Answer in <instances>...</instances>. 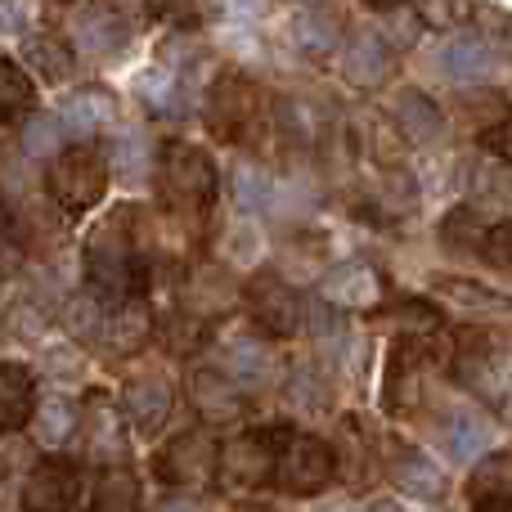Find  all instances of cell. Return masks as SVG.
<instances>
[{
    "label": "cell",
    "mask_w": 512,
    "mask_h": 512,
    "mask_svg": "<svg viewBox=\"0 0 512 512\" xmlns=\"http://www.w3.org/2000/svg\"><path fill=\"white\" fill-rule=\"evenodd\" d=\"M81 369H86V360L72 346H50L45 351V373H54V378H81Z\"/></svg>",
    "instance_id": "cell-45"
},
{
    "label": "cell",
    "mask_w": 512,
    "mask_h": 512,
    "mask_svg": "<svg viewBox=\"0 0 512 512\" xmlns=\"http://www.w3.org/2000/svg\"><path fill=\"white\" fill-rule=\"evenodd\" d=\"M162 512H207V504L203 499H194V495H176V499L162 504Z\"/></svg>",
    "instance_id": "cell-48"
},
{
    "label": "cell",
    "mask_w": 512,
    "mask_h": 512,
    "mask_svg": "<svg viewBox=\"0 0 512 512\" xmlns=\"http://www.w3.org/2000/svg\"><path fill=\"white\" fill-rule=\"evenodd\" d=\"M18 63H23L36 81L59 86V81H68L72 72H77V50H72V41L63 32H54V27H32V32L23 36V59Z\"/></svg>",
    "instance_id": "cell-17"
},
{
    "label": "cell",
    "mask_w": 512,
    "mask_h": 512,
    "mask_svg": "<svg viewBox=\"0 0 512 512\" xmlns=\"http://www.w3.org/2000/svg\"><path fill=\"white\" fill-rule=\"evenodd\" d=\"M468 490L477 495V504L481 499H508L512 495V454H490V459H481L477 463V472H472V481H468Z\"/></svg>",
    "instance_id": "cell-38"
},
{
    "label": "cell",
    "mask_w": 512,
    "mask_h": 512,
    "mask_svg": "<svg viewBox=\"0 0 512 512\" xmlns=\"http://www.w3.org/2000/svg\"><path fill=\"white\" fill-rule=\"evenodd\" d=\"M436 436H441V445H445L450 459L472 463V459L486 454L490 423H486V414H477L472 405H450V409H441V418H436Z\"/></svg>",
    "instance_id": "cell-22"
},
{
    "label": "cell",
    "mask_w": 512,
    "mask_h": 512,
    "mask_svg": "<svg viewBox=\"0 0 512 512\" xmlns=\"http://www.w3.org/2000/svg\"><path fill=\"white\" fill-rule=\"evenodd\" d=\"M77 427H81V409L72 405L68 396L41 400V409H36V418H32V436H36V445H45V450L68 445L72 436H77Z\"/></svg>",
    "instance_id": "cell-30"
},
{
    "label": "cell",
    "mask_w": 512,
    "mask_h": 512,
    "mask_svg": "<svg viewBox=\"0 0 512 512\" xmlns=\"http://www.w3.org/2000/svg\"><path fill=\"white\" fill-rule=\"evenodd\" d=\"M283 396H288V405L301 409V414H319V409L328 405V382L319 369H297L288 378V387H283Z\"/></svg>",
    "instance_id": "cell-41"
},
{
    "label": "cell",
    "mask_w": 512,
    "mask_h": 512,
    "mask_svg": "<svg viewBox=\"0 0 512 512\" xmlns=\"http://www.w3.org/2000/svg\"><path fill=\"white\" fill-rule=\"evenodd\" d=\"M135 14L144 9H117V5H77L72 9V32L90 54H113L131 45L135 36Z\"/></svg>",
    "instance_id": "cell-11"
},
{
    "label": "cell",
    "mask_w": 512,
    "mask_h": 512,
    "mask_svg": "<svg viewBox=\"0 0 512 512\" xmlns=\"http://www.w3.org/2000/svg\"><path fill=\"white\" fill-rule=\"evenodd\" d=\"M59 117L77 135H104L117 122V99L104 86H77L72 95L59 99Z\"/></svg>",
    "instance_id": "cell-26"
},
{
    "label": "cell",
    "mask_w": 512,
    "mask_h": 512,
    "mask_svg": "<svg viewBox=\"0 0 512 512\" xmlns=\"http://www.w3.org/2000/svg\"><path fill=\"white\" fill-rule=\"evenodd\" d=\"M63 221H68V216L54 203H27V207H18V216L9 221V239H14L18 252L54 256L63 248Z\"/></svg>",
    "instance_id": "cell-21"
},
{
    "label": "cell",
    "mask_w": 512,
    "mask_h": 512,
    "mask_svg": "<svg viewBox=\"0 0 512 512\" xmlns=\"http://www.w3.org/2000/svg\"><path fill=\"white\" fill-rule=\"evenodd\" d=\"M441 243L450 252H481V243H486V225L477 221L472 207H454L441 225Z\"/></svg>",
    "instance_id": "cell-40"
},
{
    "label": "cell",
    "mask_w": 512,
    "mask_h": 512,
    "mask_svg": "<svg viewBox=\"0 0 512 512\" xmlns=\"http://www.w3.org/2000/svg\"><path fill=\"white\" fill-rule=\"evenodd\" d=\"M32 445L23 436H0V477H14V472H32Z\"/></svg>",
    "instance_id": "cell-44"
},
{
    "label": "cell",
    "mask_w": 512,
    "mask_h": 512,
    "mask_svg": "<svg viewBox=\"0 0 512 512\" xmlns=\"http://www.w3.org/2000/svg\"><path fill=\"white\" fill-rule=\"evenodd\" d=\"M432 292L454 301L459 310H512L508 297H495V292L477 288V283H468V279H432Z\"/></svg>",
    "instance_id": "cell-39"
},
{
    "label": "cell",
    "mask_w": 512,
    "mask_h": 512,
    "mask_svg": "<svg viewBox=\"0 0 512 512\" xmlns=\"http://www.w3.org/2000/svg\"><path fill=\"white\" fill-rule=\"evenodd\" d=\"M0 221H5V189H0Z\"/></svg>",
    "instance_id": "cell-52"
},
{
    "label": "cell",
    "mask_w": 512,
    "mask_h": 512,
    "mask_svg": "<svg viewBox=\"0 0 512 512\" xmlns=\"http://www.w3.org/2000/svg\"><path fill=\"white\" fill-rule=\"evenodd\" d=\"M221 171L216 158L194 140H167L158 149V194L171 216H203L216 198Z\"/></svg>",
    "instance_id": "cell-1"
},
{
    "label": "cell",
    "mask_w": 512,
    "mask_h": 512,
    "mask_svg": "<svg viewBox=\"0 0 512 512\" xmlns=\"http://www.w3.org/2000/svg\"><path fill=\"white\" fill-rule=\"evenodd\" d=\"M216 369L239 387H265L279 373V355L265 337H225L216 346Z\"/></svg>",
    "instance_id": "cell-14"
},
{
    "label": "cell",
    "mask_w": 512,
    "mask_h": 512,
    "mask_svg": "<svg viewBox=\"0 0 512 512\" xmlns=\"http://www.w3.org/2000/svg\"><path fill=\"white\" fill-rule=\"evenodd\" d=\"M207 337H212V324L189 315L185 306H180L176 315L162 319V346H167L171 355H198L207 346Z\"/></svg>",
    "instance_id": "cell-37"
},
{
    "label": "cell",
    "mask_w": 512,
    "mask_h": 512,
    "mask_svg": "<svg viewBox=\"0 0 512 512\" xmlns=\"http://www.w3.org/2000/svg\"><path fill=\"white\" fill-rule=\"evenodd\" d=\"M180 297H185L189 315H198V319H207V324H212V315H225V310L243 297V288H239V279H234L225 265H203V270H194L185 279Z\"/></svg>",
    "instance_id": "cell-20"
},
{
    "label": "cell",
    "mask_w": 512,
    "mask_h": 512,
    "mask_svg": "<svg viewBox=\"0 0 512 512\" xmlns=\"http://www.w3.org/2000/svg\"><path fill=\"white\" fill-rule=\"evenodd\" d=\"M391 122L409 144H436L445 135V117L423 90H400L391 104Z\"/></svg>",
    "instance_id": "cell-28"
},
{
    "label": "cell",
    "mask_w": 512,
    "mask_h": 512,
    "mask_svg": "<svg viewBox=\"0 0 512 512\" xmlns=\"http://www.w3.org/2000/svg\"><path fill=\"white\" fill-rule=\"evenodd\" d=\"M378 36L391 45V50H409V45L423 36V9H400V5L382 9V32Z\"/></svg>",
    "instance_id": "cell-42"
},
{
    "label": "cell",
    "mask_w": 512,
    "mask_h": 512,
    "mask_svg": "<svg viewBox=\"0 0 512 512\" xmlns=\"http://www.w3.org/2000/svg\"><path fill=\"white\" fill-rule=\"evenodd\" d=\"M81 499V472L63 459L36 463L18 486V508L23 512H72Z\"/></svg>",
    "instance_id": "cell-10"
},
{
    "label": "cell",
    "mask_w": 512,
    "mask_h": 512,
    "mask_svg": "<svg viewBox=\"0 0 512 512\" xmlns=\"http://www.w3.org/2000/svg\"><path fill=\"white\" fill-rule=\"evenodd\" d=\"M95 512H144V486L131 468H104L95 481Z\"/></svg>",
    "instance_id": "cell-32"
},
{
    "label": "cell",
    "mask_w": 512,
    "mask_h": 512,
    "mask_svg": "<svg viewBox=\"0 0 512 512\" xmlns=\"http://www.w3.org/2000/svg\"><path fill=\"white\" fill-rule=\"evenodd\" d=\"M382 297V279L373 265L364 261H342L319 279V301H328L333 310H369Z\"/></svg>",
    "instance_id": "cell-16"
},
{
    "label": "cell",
    "mask_w": 512,
    "mask_h": 512,
    "mask_svg": "<svg viewBox=\"0 0 512 512\" xmlns=\"http://www.w3.org/2000/svg\"><path fill=\"white\" fill-rule=\"evenodd\" d=\"M239 512H274V508H265V504H243Z\"/></svg>",
    "instance_id": "cell-51"
},
{
    "label": "cell",
    "mask_w": 512,
    "mask_h": 512,
    "mask_svg": "<svg viewBox=\"0 0 512 512\" xmlns=\"http://www.w3.org/2000/svg\"><path fill=\"white\" fill-rule=\"evenodd\" d=\"M364 512H405V508H400L396 499H373V504L364 508Z\"/></svg>",
    "instance_id": "cell-50"
},
{
    "label": "cell",
    "mask_w": 512,
    "mask_h": 512,
    "mask_svg": "<svg viewBox=\"0 0 512 512\" xmlns=\"http://www.w3.org/2000/svg\"><path fill=\"white\" fill-rule=\"evenodd\" d=\"M36 409H41L36 373L27 364H0V436H18L23 427H32Z\"/></svg>",
    "instance_id": "cell-18"
},
{
    "label": "cell",
    "mask_w": 512,
    "mask_h": 512,
    "mask_svg": "<svg viewBox=\"0 0 512 512\" xmlns=\"http://www.w3.org/2000/svg\"><path fill=\"white\" fill-rule=\"evenodd\" d=\"M288 36L306 59H328L342 45V14L328 5H301V9H292Z\"/></svg>",
    "instance_id": "cell-24"
},
{
    "label": "cell",
    "mask_w": 512,
    "mask_h": 512,
    "mask_svg": "<svg viewBox=\"0 0 512 512\" xmlns=\"http://www.w3.org/2000/svg\"><path fill=\"white\" fill-rule=\"evenodd\" d=\"M171 409H176V382L167 373H140L122 387V414L135 432H158L171 418Z\"/></svg>",
    "instance_id": "cell-12"
},
{
    "label": "cell",
    "mask_w": 512,
    "mask_h": 512,
    "mask_svg": "<svg viewBox=\"0 0 512 512\" xmlns=\"http://www.w3.org/2000/svg\"><path fill=\"white\" fill-rule=\"evenodd\" d=\"M135 90H140V99H144V104H149L158 117L185 113L189 99H194V86H189V63H185V68H171V63H153L149 72H140Z\"/></svg>",
    "instance_id": "cell-27"
},
{
    "label": "cell",
    "mask_w": 512,
    "mask_h": 512,
    "mask_svg": "<svg viewBox=\"0 0 512 512\" xmlns=\"http://www.w3.org/2000/svg\"><path fill=\"white\" fill-rule=\"evenodd\" d=\"M342 77L360 90H378L391 77V45L378 32H360L342 50Z\"/></svg>",
    "instance_id": "cell-25"
},
{
    "label": "cell",
    "mask_w": 512,
    "mask_h": 512,
    "mask_svg": "<svg viewBox=\"0 0 512 512\" xmlns=\"http://www.w3.org/2000/svg\"><path fill=\"white\" fill-rule=\"evenodd\" d=\"M441 72L450 81H459V86H477V81H490L495 77V50H490L486 36H472V32H454L445 36L441 45Z\"/></svg>",
    "instance_id": "cell-19"
},
{
    "label": "cell",
    "mask_w": 512,
    "mask_h": 512,
    "mask_svg": "<svg viewBox=\"0 0 512 512\" xmlns=\"http://www.w3.org/2000/svg\"><path fill=\"white\" fill-rule=\"evenodd\" d=\"M454 364H459V378L468 382L472 391L495 400H512V351L499 346V337L490 333H463L459 351H454Z\"/></svg>",
    "instance_id": "cell-8"
},
{
    "label": "cell",
    "mask_w": 512,
    "mask_h": 512,
    "mask_svg": "<svg viewBox=\"0 0 512 512\" xmlns=\"http://www.w3.org/2000/svg\"><path fill=\"white\" fill-rule=\"evenodd\" d=\"M59 324L77 346H95L99 337L108 333V306L95 297V292H77V297L63 301Z\"/></svg>",
    "instance_id": "cell-29"
},
{
    "label": "cell",
    "mask_w": 512,
    "mask_h": 512,
    "mask_svg": "<svg viewBox=\"0 0 512 512\" xmlns=\"http://www.w3.org/2000/svg\"><path fill=\"white\" fill-rule=\"evenodd\" d=\"M243 310L261 337H297L306 328V301L279 270H261L243 283Z\"/></svg>",
    "instance_id": "cell-5"
},
{
    "label": "cell",
    "mask_w": 512,
    "mask_h": 512,
    "mask_svg": "<svg viewBox=\"0 0 512 512\" xmlns=\"http://www.w3.org/2000/svg\"><path fill=\"white\" fill-rule=\"evenodd\" d=\"M203 117L216 140L248 144V135L265 117V99H261V90H256V81H248L243 72H221L203 99Z\"/></svg>",
    "instance_id": "cell-3"
},
{
    "label": "cell",
    "mask_w": 512,
    "mask_h": 512,
    "mask_svg": "<svg viewBox=\"0 0 512 512\" xmlns=\"http://www.w3.org/2000/svg\"><path fill=\"white\" fill-rule=\"evenodd\" d=\"M108 162H113V176L122 180H149L158 176V153L149 149V140L144 135H122V140L113 144V153H108Z\"/></svg>",
    "instance_id": "cell-34"
},
{
    "label": "cell",
    "mask_w": 512,
    "mask_h": 512,
    "mask_svg": "<svg viewBox=\"0 0 512 512\" xmlns=\"http://www.w3.org/2000/svg\"><path fill=\"white\" fill-rule=\"evenodd\" d=\"M108 180H113L108 153L95 149V144H72V149L63 153V158H54L50 171H45V194H50V203L59 207L68 221H77V216L95 212V207L104 203Z\"/></svg>",
    "instance_id": "cell-2"
},
{
    "label": "cell",
    "mask_w": 512,
    "mask_h": 512,
    "mask_svg": "<svg viewBox=\"0 0 512 512\" xmlns=\"http://www.w3.org/2000/svg\"><path fill=\"white\" fill-rule=\"evenodd\" d=\"M481 256H486L495 270H512V221H499L486 230V243H481Z\"/></svg>",
    "instance_id": "cell-43"
},
{
    "label": "cell",
    "mask_w": 512,
    "mask_h": 512,
    "mask_svg": "<svg viewBox=\"0 0 512 512\" xmlns=\"http://www.w3.org/2000/svg\"><path fill=\"white\" fill-rule=\"evenodd\" d=\"M283 432L288 427H256V432H239L234 441H225L221 450V481L225 490H265L279 477V450H283Z\"/></svg>",
    "instance_id": "cell-4"
},
{
    "label": "cell",
    "mask_w": 512,
    "mask_h": 512,
    "mask_svg": "<svg viewBox=\"0 0 512 512\" xmlns=\"http://www.w3.org/2000/svg\"><path fill=\"white\" fill-rule=\"evenodd\" d=\"M221 450L212 432H180L158 450V477L176 490H203L221 477Z\"/></svg>",
    "instance_id": "cell-7"
},
{
    "label": "cell",
    "mask_w": 512,
    "mask_h": 512,
    "mask_svg": "<svg viewBox=\"0 0 512 512\" xmlns=\"http://www.w3.org/2000/svg\"><path fill=\"white\" fill-rule=\"evenodd\" d=\"M481 144H486V149L495 153L499 162H512V117H504V122H495V126H486Z\"/></svg>",
    "instance_id": "cell-46"
},
{
    "label": "cell",
    "mask_w": 512,
    "mask_h": 512,
    "mask_svg": "<svg viewBox=\"0 0 512 512\" xmlns=\"http://www.w3.org/2000/svg\"><path fill=\"white\" fill-rule=\"evenodd\" d=\"M382 468H387L391 486H396L400 495H409V499H441L445 495V472L436 468L418 445L391 441L387 445V463H382Z\"/></svg>",
    "instance_id": "cell-15"
},
{
    "label": "cell",
    "mask_w": 512,
    "mask_h": 512,
    "mask_svg": "<svg viewBox=\"0 0 512 512\" xmlns=\"http://www.w3.org/2000/svg\"><path fill=\"white\" fill-rule=\"evenodd\" d=\"M337 477V450L315 432H283V450H279V477L274 486L283 495H324Z\"/></svg>",
    "instance_id": "cell-6"
},
{
    "label": "cell",
    "mask_w": 512,
    "mask_h": 512,
    "mask_svg": "<svg viewBox=\"0 0 512 512\" xmlns=\"http://www.w3.org/2000/svg\"><path fill=\"white\" fill-rule=\"evenodd\" d=\"M189 400H194V409L203 414V423H216V427L243 423L252 409L243 387L225 378L216 364H194V369H189Z\"/></svg>",
    "instance_id": "cell-9"
},
{
    "label": "cell",
    "mask_w": 512,
    "mask_h": 512,
    "mask_svg": "<svg viewBox=\"0 0 512 512\" xmlns=\"http://www.w3.org/2000/svg\"><path fill=\"white\" fill-rule=\"evenodd\" d=\"M86 445L90 459L104 463V468H126V454H131V423L113 400L95 396L86 409Z\"/></svg>",
    "instance_id": "cell-13"
},
{
    "label": "cell",
    "mask_w": 512,
    "mask_h": 512,
    "mask_svg": "<svg viewBox=\"0 0 512 512\" xmlns=\"http://www.w3.org/2000/svg\"><path fill=\"white\" fill-rule=\"evenodd\" d=\"M27 14H32L27 5H0V32H18V36H23Z\"/></svg>",
    "instance_id": "cell-47"
},
{
    "label": "cell",
    "mask_w": 512,
    "mask_h": 512,
    "mask_svg": "<svg viewBox=\"0 0 512 512\" xmlns=\"http://www.w3.org/2000/svg\"><path fill=\"white\" fill-rule=\"evenodd\" d=\"M414 203H418V189H414V180H409L405 171H382L378 185H373V194H369V207L378 216H387V221L414 212Z\"/></svg>",
    "instance_id": "cell-36"
},
{
    "label": "cell",
    "mask_w": 512,
    "mask_h": 512,
    "mask_svg": "<svg viewBox=\"0 0 512 512\" xmlns=\"http://www.w3.org/2000/svg\"><path fill=\"white\" fill-rule=\"evenodd\" d=\"M158 337V319H153V306L144 297H131V301H117L108 310V351L113 355H140L144 346Z\"/></svg>",
    "instance_id": "cell-23"
},
{
    "label": "cell",
    "mask_w": 512,
    "mask_h": 512,
    "mask_svg": "<svg viewBox=\"0 0 512 512\" xmlns=\"http://www.w3.org/2000/svg\"><path fill=\"white\" fill-rule=\"evenodd\" d=\"M68 126H63V117L59 113H36V117H27V126H23V153L27 158H45V162H54V158H63L68 153Z\"/></svg>",
    "instance_id": "cell-33"
},
{
    "label": "cell",
    "mask_w": 512,
    "mask_h": 512,
    "mask_svg": "<svg viewBox=\"0 0 512 512\" xmlns=\"http://www.w3.org/2000/svg\"><path fill=\"white\" fill-rule=\"evenodd\" d=\"M477 512H512V495L508 499H481Z\"/></svg>",
    "instance_id": "cell-49"
},
{
    "label": "cell",
    "mask_w": 512,
    "mask_h": 512,
    "mask_svg": "<svg viewBox=\"0 0 512 512\" xmlns=\"http://www.w3.org/2000/svg\"><path fill=\"white\" fill-rule=\"evenodd\" d=\"M230 194L239 212H265L274 203V176H265V167L256 162H239L230 176Z\"/></svg>",
    "instance_id": "cell-35"
},
{
    "label": "cell",
    "mask_w": 512,
    "mask_h": 512,
    "mask_svg": "<svg viewBox=\"0 0 512 512\" xmlns=\"http://www.w3.org/2000/svg\"><path fill=\"white\" fill-rule=\"evenodd\" d=\"M36 117V77L18 59H0V122Z\"/></svg>",
    "instance_id": "cell-31"
}]
</instances>
